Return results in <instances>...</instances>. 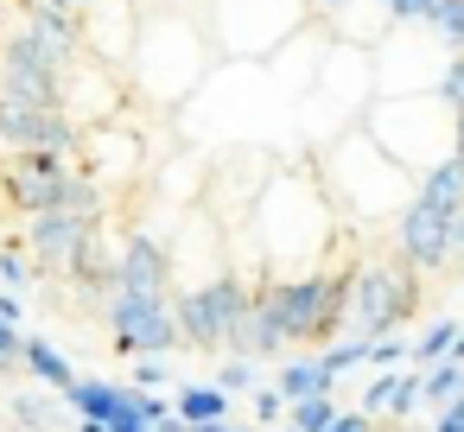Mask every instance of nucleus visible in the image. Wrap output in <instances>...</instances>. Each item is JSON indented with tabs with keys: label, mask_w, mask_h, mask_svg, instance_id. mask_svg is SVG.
Here are the masks:
<instances>
[{
	"label": "nucleus",
	"mask_w": 464,
	"mask_h": 432,
	"mask_svg": "<svg viewBox=\"0 0 464 432\" xmlns=\"http://www.w3.org/2000/svg\"><path fill=\"white\" fill-rule=\"evenodd\" d=\"M210 58H217V45H210L185 14H166V20H147V26L134 33L128 71H134L140 96L179 109V102H191V96L210 83Z\"/></svg>",
	"instance_id": "obj_1"
},
{
	"label": "nucleus",
	"mask_w": 464,
	"mask_h": 432,
	"mask_svg": "<svg viewBox=\"0 0 464 432\" xmlns=\"http://www.w3.org/2000/svg\"><path fill=\"white\" fill-rule=\"evenodd\" d=\"M0 191H7V204L26 210V216H39V210L102 216V185L77 166V153H14L7 172H0Z\"/></svg>",
	"instance_id": "obj_2"
},
{
	"label": "nucleus",
	"mask_w": 464,
	"mask_h": 432,
	"mask_svg": "<svg viewBox=\"0 0 464 432\" xmlns=\"http://www.w3.org/2000/svg\"><path fill=\"white\" fill-rule=\"evenodd\" d=\"M420 305V280H413V267L407 261H394V267H350V299H343V324L337 331H356L362 343H375V337H388L407 312Z\"/></svg>",
	"instance_id": "obj_3"
},
{
	"label": "nucleus",
	"mask_w": 464,
	"mask_h": 432,
	"mask_svg": "<svg viewBox=\"0 0 464 432\" xmlns=\"http://www.w3.org/2000/svg\"><path fill=\"white\" fill-rule=\"evenodd\" d=\"M375 64H369V52L362 45H331V58H324V77H318V90H312V121L324 115V128H318V140H337V134H350L356 128V115L369 109V96H375Z\"/></svg>",
	"instance_id": "obj_4"
},
{
	"label": "nucleus",
	"mask_w": 464,
	"mask_h": 432,
	"mask_svg": "<svg viewBox=\"0 0 464 432\" xmlns=\"http://www.w3.org/2000/svg\"><path fill=\"white\" fill-rule=\"evenodd\" d=\"M242 305H248V280H236L229 267H223L217 280H198V286H185V293H179V305H172L179 343H198V350H223L229 324L242 318Z\"/></svg>",
	"instance_id": "obj_5"
},
{
	"label": "nucleus",
	"mask_w": 464,
	"mask_h": 432,
	"mask_svg": "<svg viewBox=\"0 0 464 432\" xmlns=\"http://www.w3.org/2000/svg\"><path fill=\"white\" fill-rule=\"evenodd\" d=\"M109 331L121 356H166L179 350V324L166 299H140V293H109Z\"/></svg>",
	"instance_id": "obj_6"
},
{
	"label": "nucleus",
	"mask_w": 464,
	"mask_h": 432,
	"mask_svg": "<svg viewBox=\"0 0 464 432\" xmlns=\"http://www.w3.org/2000/svg\"><path fill=\"white\" fill-rule=\"evenodd\" d=\"M58 109L77 121V128H109L115 109H121V77L109 64H96L90 52H77L64 64V83H58Z\"/></svg>",
	"instance_id": "obj_7"
},
{
	"label": "nucleus",
	"mask_w": 464,
	"mask_h": 432,
	"mask_svg": "<svg viewBox=\"0 0 464 432\" xmlns=\"http://www.w3.org/2000/svg\"><path fill=\"white\" fill-rule=\"evenodd\" d=\"M102 235V216L83 210H39L26 229V261H39V274H71V261Z\"/></svg>",
	"instance_id": "obj_8"
},
{
	"label": "nucleus",
	"mask_w": 464,
	"mask_h": 432,
	"mask_svg": "<svg viewBox=\"0 0 464 432\" xmlns=\"http://www.w3.org/2000/svg\"><path fill=\"white\" fill-rule=\"evenodd\" d=\"M134 33H140V14H134V0H83L77 7V39L96 64H128L134 52Z\"/></svg>",
	"instance_id": "obj_9"
},
{
	"label": "nucleus",
	"mask_w": 464,
	"mask_h": 432,
	"mask_svg": "<svg viewBox=\"0 0 464 432\" xmlns=\"http://www.w3.org/2000/svg\"><path fill=\"white\" fill-rule=\"evenodd\" d=\"M0 140L14 153H77L83 128L64 109H20V102L0 96Z\"/></svg>",
	"instance_id": "obj_10"
},
{
	"label": "nucleus",
	"mask_w": 464,
	"mask_h": 432,
	"mask_svg": "<svg viewBox=\"0 0 464 432\" xmlns=\"http://www.w3.org/2000/svg\"><path fill=\"white\" fill-rule=\"evenodd\" d=\"M140 159H147V147H140V134L134 128H83V140H77V166L96 178V185H128V178H140Z\"/></svg>",
	"instance_id": "obj_11"
},
{
	"label": "nucleus",
	"mask_w": 464,
	"mask_h": 432,
	"mask_svg": "<svg viewBox=\"0 0 464 432\" xmlns=\"http://www.w3.org/2000/svg\"><path fill=\"white\" fill-rule=\"evenodd\" d=\"M115 293H140V299H166L172 293V261H166V242L134 229L115 254Z\"/></svg>",
	"instance_id": "obj_12"
},
{
	"label": "nucleus",
	"mask_w": 464,
	"mask_h": 432,
	"mask_svg": "<svg viewBox=\"0 0 464 432\" xmlns=\"http://www.w3.org/2000/svg\"><path fill=\"white\" fill-rule=\"evenodd\" d=\"M401 261L407 267H445L451 261V216L432 204H401Z\"/></svg>",
	"instance_id": "obj_13"
},
{
	"label": "nucleus",
	"mask_w": 464,
	"mask_h": 432,
	"mask_svg": "<svg viewBox=\"0 0 464 432\" xmlns=\"http://www.w3.org/2000/svg\"><path fill=\"white\" fill-rule=\"evenodd\" d=\"M58 83H64V71H45L33 58L0 52V96H7V102H20V109H58Z\"/></svg>",
	"instance_id": "obj_14"
},
{
	"label": "nucleus",
	"mask_w": 464,
	"mask_h": 432,
	"mask_svg": "<svg viewBox=\"0 0 464 432\" xmlns=\"http://www.w3.org/2000/svg\"><path fill=\"white\" fill-rule=\"evenodd\" d=\"M413 204H432V210L458 216V210H464V166H458V159L426 166V172L413 178Z\"/></svg>",
	"instance_id": "obj_15"
},
{
	"label": "nucleus",
	"mask_w": 464,
	"mask_h": 432,
	"mask_svg": "<svg viewBox=\"0 0 464 432\" xmlns=\"http://www.w3.org/2000/svg\"><path fill=\"white\" fill-rule=\"evenodd\" d=\"M20 369H33V375H39L45 388H58V394L77 381V375H71V362H64V356H58L45 337H20Z\"/></svg>",
	"instance_id": "obj_16"
},
{
	"label": "nucleus",
	"mask_w": 464,
	"mask_h": 432,
	"mask_svg": "<svg viewBox=\"0 0 464 432\" xmlns=\"http://www.w3.org/2000/svg\"><path fill=\"white\" fill-rule=\"evenodd\" d=\"M7 419H14V432H58L64 426V407L52 394H14L7 400Z\"/></svg>",
	"instance_id": "obj_17"
},
{
	"label": "nucleus",
	"mask_w": 464,
	"mask_h": 432,
	"mask_svg": "<svg viewBox=\"0 0 464 432\" xmlns=\"http://www.w3.org/2000/svg\"><path fill=\"white\" fill-rule=\"evenodd\" d=\"M121 388H128V381H83V375H77V381L64 388V400L77 407V419H109L115 400H121Z\"/></svg>",
	"instance_id": "obj_18"
},
{
	"label": "nucleus",
	"mask_w": 464,
	"mask_h": 432,
	"mask_svg": "<svg viewBox=\"0 0 464 432\" xmlns=\"http://www.w3.org/2000/svg\"><path fill=\"white\" fill-rule=\"evenodd\" d=\"M223 413H229V394L210 388V381H191L172 407V419H185V426H204V419H223Z\"/></svg>",
	"instance_id": "obj_19"
},
{
	"label": "nucleus",
	"mask_w": 464,
	"mask_h": 432,
	"mask_svg": "<svg viewBox=\"0 0 464 432\" xmlns=\"http://www.w3.org/2000/svg\"><path fill=\"white\" fill-rule=\"evenodd\" d=\"M331 381H337V375H331L324 362H293V369L280 375V388H274V394H280V400L293 407V400H312V394H331Z\"/></svg>",
	"instance_id": "obj_20"
},
{
	"label": "nucleus",
	"mask_w": 464,
	"mask_h": 432,
	"mask_svg": "<svg viewBox=\"0 0 464 432\" xmlns=\"http://www.w3.org/2000/svg\"><path fill=\"white\" fill-rule=\"evenodd\" d=\"M464 394V362H432L426 375H420V400H432V407H445V400H458Z\"/></svg>",
	"instance_id": "obj_21"
},
{
	"label": "nucleus",
	"mask_w": 464,
	"mask_h": 432,
	"mask_svg": "<svg viewBox=\"0 0 464 432\" xmlns=\"http://www.w3.org/2000/svg\"><path fill=\"white\" fill-rule=\"evenodd\" d=\"M420 26H426L445 52H464V0H439V7H432Z\"/></svg>",
	"instance_id": "obj_22"
},
{
	"label": "nucleus",
	"mask_w": 464,
	"mask_h": 432,
	"mask_svg": "<svg viewBox=\"0 0 464 432\" xmlns=\"http://www.w3.org/2000/svg\"><path fill=\"white\" fill-rule=\"evenodd\" d=\"M337 419V407H331V394H312V400H293V432H324Z\"/></svg>",
	"instance_id": "obj_23"
},
{
	"label": "nucleus",
	"mask_w": 464,
	"mask_h": 432,
	"mask_svg": "<svg viewBox=\"0 0 464 432\" xmlns=\"http://www.w3.org/2000/svg\"><path fill=\"white\" fill-rule=\"evenodd\" d=\"M451 337H458V324H432V331H420V343H413V362H420V369H432V362H445V350H451Z\"/></svg>",
	"instance_id": "obj_24"
},
{
	"label": "nucleus",
	"mask_w": 464,
	"mask_h": 432,
	"mask_svg": "<svg viewBox=\"0 0 464 432\" xmlns=\"http://www.w3.org/2000/svg\"><path fill=\"white\" fill-rule=\"evenodd\" d=\"M0 286L7 293H20V286H33V261H26V248H0Z\"/></svg>",
	"instance_id": "obj_25"
},
{
	"label": "nucleus",
	"mask_w": 464,
	"mask_h": 432,
	"mask_svg": "<svg viewBox=\"0 0 464 432\" xmlns=\"http://www.w3.org/2000/svg\"><path fill=\"white\" fill-rule=\"evenodd\" d=\"M432 7H439V0H382V20L388 26H420Z\"/></svg>",
	"instance_id": "obj_26"
},
{
	"label": "nucleus",
	"mask_w": 464,
	"mask_h": 432,
	"mask_svg": "<svg viewBox=\"0 0 464 432\" xmlns=\"http://www.w3.org/2000/svg\"><path fill=\"white\" fill-rule=\"evenodd\" d=\"M217 388H223V394H248V388H255V362H242V356L217 362Z\"/></svg>",
	"instance_id": "obj_27"
},
{
	"label": "nucleus",
	"mask_w": 464,
	"mask_h": 432,
	"mask_svg": "<svg viewBox=\"0 0 464 432\" xmlns=\"http://www.w3.org/2000/svg\"><path fill=\"white\" fill-rule=\"evenodd\" d=\"M413 407H420V375H401V369H394V388H388V413H394V419H407Z\"/></svg>",
	"instance_id": "obj_28"
},
{
	"label": "nucleus",
	"mask_w": 464,
	"mask_h": 432,
	"mask_svg": "<svg viewBox=\"0 0 464 432\" xmlns=\"http://www.w3.org/2000/svg\"><path fill=\"white\" fill-rule=\"evenodd\" d=\"M432 96H439L445 109H464V52H458V58L439 71V90H432Z\"/></svg>",
	"instance_id": "obj_29"
},
{
	"label": "nucleus",
	"mask_w": 464,
	"mask_h": 432,
	"mask_svg": "<svg viewBox=\"0 0 464 432\" xmlns=\"http://www.w3.org/2000/svg\"><path fill=\"white\" fill-rule=\"evenodd\" d=\"M318 362H324L331 375H337V369H356V362H369V343H362V337H350V343H331Z\"/></svg>",
	"instance_id": "obj_30"
},
{
	"label": "nucleus",
	"mask_w": 464,
	"mask_h": 432,
	"mask_svg": "<svg viewBox=\"0 0 464 432\" xmlns=\"http://www.w3.org/2000/svg\"><path fill=\"white\" fill-rule=\"evenodd\" d=\"M388 388H394V369H382L375 381H362V413H369V419L388 407Z\"/></svg>",
	"instance_id": "obj_31"
},
{
	"label": "nucleus",
	"mask_w": 464,
	"mask_h": 432,
	"mask_svg": "<svg viewBox=\"0 0 464 432\" xmlns=\"http://www.w3.org/2000/svg\"><path fill=\"white\" fill-rule=\"evenodd\" d=\"M20 369V324H0V375Z\"/></svg>",
	"instance_id": "obj_32"
},
{
	"label": "nucleus",
	"mask_w": 464,
	"mask_h": 432,
	"mask_svg": "<svg viewBox=\"0 0 464 432\" xmlns=\"http://www.w3.org/2000/svg\"><path fill=\"white\" fill-rule=\"evenodd\" d=\"M401 356H407L401 337H375V343H369V362H375V369H388V362H401Z\"/></svg>",
	"instance_id": "obj_33"
},
{
	"label": "nucleus",
	"mask_w": 464,
	"mask_h": 432,
	"mask_svg": "<svg viewBox=\"0 0 464 432\" xmlns=\"http://www.w3.org/2000/svg\"><path fill=\"white\" fill-rule=\"evenodd\" d=\"M160 381H166V362H160V356H140V369H134V381H128V388H147V394H153Z\"/></svg>",
	"instance_id": "obj_34"
},
{
	"label": "nucleus",
	"mask_w": 464,
	"mask_h": 432,
	"mask_svg": "<svg viewBox=\"0 0 464 432\" xmlns=\"http://www.w3.org/2000/svg\"><path fill=\"white\" fill-rule=\"evenodd\" d=\"M432 432H464V394L439 407V426H432Z\"/></svg>",
	"instance_id": "obj_35"
},
{
	"label": "nucleus",
	"mask_w": 464,
	"mask_h": 432,
	"mask_svg": "<svg viewBox=\"0 0 464 432\" xmlns=\"http://www.w3.org/2000/svg\"><path fill=\"white\" fill-rule=\"evenodd\" d=\"M255 413H261V426H267V419H280V413H286V400H280L274 388H261V394H255Z\"/></svg>",
	"instance_id": "obj_36"
},
{
	"label": "nucleus",
	"mask_w": 464,
	"mask_h": 432,
	"mask_svg": "<svg viewBox=\"0 0 464 432\" xmlns=\"http://www.w3.org/2000/svg\"><path fill=\"white\" fill-rule=\"evenodd\" d=\"M324 432H369V413H337Z\"/></svg>",
	"instance_id": "obj_37"
},
{
	"label": "nucleus",
	"mask_w": 464,
	"mask_h": 432,
	"mask_svg": "<svg viewBox=\"0 0 464 432\" xmlns=\"http://www.w3.org/2000/svg\"><path fill=\"white\" fill-rule=\"evenodd\" d=\"M451 159L464 166V109H451Z\"/></svg>",
	"instance_id": "obj_38"
},
{
	"label": "nucleus",
	"mask_w": 464,
	"mask_h": 432,
	"mask_svg": "<svg viewBox=\"0 0 464 432\" xmlns=\"http://www.w3.org/2000/svg\"><path fill=\"white\" fill-rule=\"evenodd\" d=\"M0 324H20V293L0 286Z\"/></svg>",
	"instance_id": "obj_39"
},
{
	"label": "nucleus",
	"mask_w": 464,
	"mask_h": 432,
	"mask_svg": "<svg viewBox=\"0 0 464 432\" xmlns=\"http://www.w3.org/2000/svg\"><path fill=\"white\" fill-rule=\"evenodd\" d=\"M451 254H458V261H464V210H458V216H451Z\"/></svg>",
	"instance_id": "obj_40"
},
{
	"label": "nucleus",
	"mask_w": 464,
	"mask_h": 432,
	"mask_svg": "<svg viewBox=\"0 0 464 432\" xmlns=\"http://www.w3.org/2000/svg\"><path fill=\"white\" fill-rule=\"evenodd\" d=\"M185 432H242V426H229V419H204V426H185Z\"/></svg>",
	"instance_id": "obj_41"
},
{
	"label": "nucleus",
	"mask_w": 464,
	"mask_h": 432,
	"mask_svg": "<svg viewBox=\"0 0 464 432\" xmlns=\"http://www.w3.org/2000/svg\"><path fill=\"white\" fill-rule=\"evenodd\" d=\"M451 362H464V324H458V337H451V350H445Z\"/></svg>",
	"instance_id": "obj_42"
},
{
	"label": "nucleus",
	"mask_w": 464,
	"mask_h": 432,
	"mask_svg": "<svg viewBox=\"0 0 464 432\" xmlns=\"http://www.w3.org/2000/svg\"><path fill=\"white\" fill-rule=\"evenodd\" d=\"M77 432H109V426L102 419H77Z\"/></svg>",
	"instance_id": "obj_43"
},
{
	"label": "nucleus",
	"mask_w": 464,
	"mask_h": 432,
	"mask_svg": "<svg viewBox=\"0 0 464 432\" xmlns=\"http://www.w3.org/2000/svg\"><path fill=\"white\" fill-rule=\"evenodd\" d=\"M52 7H71V14H77V7H83V0H52Z\"/></svg>",
	"instance_id": "obj_44"
},
{
	"label": "nucleus",
	"mask_w": 464,
	"mask_h": 432,
	"mask_svg": "<svg viewBox=\"0 0 464 432\" xmlns=\"http://www.w3.org/2000/svg\"><path fill=\"white\" fill-rule=\"evenodd\" d=\"M312 7H318V14H331V7H337V0H312Z\"/></svg>",
	"instance_id": "obj_45"
},
{
	"label": "nucleus",
	"mask_w": 464,
	"mask_h": 432,
	"mask_svg": "<svg viewBox=\"0 0 464 432\" xmlns=\"http://www.w3.org/2000/svg\"><path fill=\"white\" fill-rule=\"evenodd\" d=\"M286 432H293V426H286Z\"/></svg>",
	"instance_id": "obj_46"
}]
</instances>
